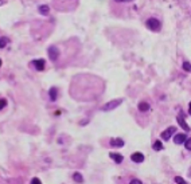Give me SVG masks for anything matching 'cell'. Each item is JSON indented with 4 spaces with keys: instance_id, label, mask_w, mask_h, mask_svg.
<instances>
[{
    "instance_id": "obj_18",
    "label": "cell",
    "mask_w": 191,
    "mask_h": 184,
    "mask_svg": "<svg viewBox=\"0 0 191 184\" xmlns=\"http://www.w3.org/2000/svg\"><path fill=\"white\" fill-rule=\"evenodd\" d=\"M175 183H180V184H186L187 182H186V180H184V179H182V177H180V176H176V177H175Z\"/></svg>"
},
{
    "instance_id": "obj_1",
    "label": "cell",
    "mask_w": 191,
    "mask_h": 184,
    "mask_svg": "<svg viewBox=\"0 0 191 184\" xmlns=\"http://www.w3.org/2000/svg\"><path fill=\"white\" fill-rule=\"evenodd\" d=\"M145 24H147V27H148L149 30H152V31H159L162 28V24H160V22H159L158 19H155V18H151V19H148L145 22Z\"/></svg>"
},
{
    "instance_id": "obj_8",
    "label": "cell",
    "mask_w": 191,
    "mask_h": 184,
    "mask_svg": "<svg viewBox=\"0 0 191 184\" xmlns=\"http://www.w3.org/2000/svg\"><path fill=\"white\" fill-rule=\"evenodd\" d=\"M131 159H132V161H135V163H142L144 160V155L140 153V152H135Z\"/></svg>"
},
{
    "instance_id": "obj_17",
    "label": "cell",
    "mask_w": 191,
    "mask_h": 184,
    "mask_svg": "<svg viewBox=\"0 0 191 184\" xmlns=\"http://www.w3.org/2000/svg\"><path fill=\"white\" fill-rule=\"evenodd\" d=\"M7 43H8V39L3 36L2 40H0V47H2V49H3V47H5V45H7Z\"/></svg>"
},
{
    "instance_id": "obj_22",
    "label": "cell",
    "mask_w": 191,
    "mask_h": 184,
    "mask_svg": "<svg viewBox=\"0 0 191 184\" xmlns=\"http://www.w3.org/2000/svg\"><path fill=\"white\" fill-rule=\"evenodd\" d=\"M131 183H133V184H142V180H137V179H133V180H131Z\"/></svg>"
},
{
    "instance_id": "obj_13",
    "label": "cell",
    "mask_w": 191,
    "mask_h": 184,
    "mask_svg": "<svg viewBox=\"0 0 191 184\" xmlns=\"http://www.w3.org/2000/svg\"><path fill=\"white\" fill-rule=\"evenodd\" d=\"M38 11H39V14H42V15H49L50 8H49V5H39Z\"/></svg>"
},
{
    "instance_id": "obj_12",
    "label": "cell",
    "mask_w": 191,
    "mask_h": 184,
    "mask_svg": "<svg viewBox=\"0 0 191 184\" xmlns=\"http://www.w3.org/2000/svg\"><path fill=\"white\" fill-rule=\"evenodd\" d=\"M57 97H58V90L55 89V87H51V89H50V99H51V101H55Z\"/></svg>"
},
{
    "instance_id": "obj_15",
    "label": "cell",
    "mask_w": 191,
    "mask_h": 184,
    "mask_svg": "<svg viewBox=\"0 0 191 184\" xmlns=\"http://www.w3.org/2000/svg\"><path fill=\"white\" fill-rule=\"evenodd\" d=\"M73 179L76 180V182H78V183H82L84 182V179H82V176H81V173H78V172H76L73 175Z\"/></svg>"
},
{
    "instance_id": "obj_4",
    "label": "cell",
    "mask_w": 191,
    "mask_h": 184,
    "mask_svg": "<svg viewBox=\"0 0 191 184\" xmlns=\"http://www.w3.org/2000/svg\"><path fill=\"white\" fill-rule=\"evenodd\" d=\"M178 122H179V125L182 126V129H184L186 132H190V130H191L190 126L187 125V122H186V120H184V116H183V113H182V112L178 114Z\"/></svg>"
},
{
    "instance_id": "obj_2",
    "label": "cell",
    "mask_w": 191,
    "mask_h": 184,
    "mask_svg": "<svg viewBox=\"0 0 191 184\" xmlns=\"http://www.w3.org/2000/svg\"><path fill=\"white\" fill-rule=\"evenodd\" d=\"M123 104V99H113V101H109L102 106V110L104 112H109V110H113L118 106V105Z\"/></svg>"
},
{
    "instance_id": "obj_5",
    "label": "cell",
    "mask_w": 191,
    "mask_h": 184,
    "mask_svg": "<svg viewBox=\"0 0 191 184\" xmlns=\"http://www.w3.org/2000/svg\"><path fill=\"white\" fill-rule=\"evenodd\" d=\"M31 65H32L38 71H43L45 70V66H46V62H45V59H36V61L31 62Z\"/></svg>"
},
{
    "instance_id": "obj_23",
    "label": "cell",
    "mask_w": 191,
    "mask_h": 184,
    "mask_svg": "<svg viewBox=\"0 0 191 184\" xmlns=\"http://www.w3.org/2000/svg\"><path fill=\"white\" fill-rule=\"evenodd\" d=\"M114 2H117V3H127V2H131V0H114Z\"/></svg>"
},
{
    "instance_id": "obj_14",
    "label": "cell",
    "mask_w": 191,
    "mask_h": 184,
    "mask_svg": "<svg viewBox=\"0 0 191 184\" xmlns=\"http://www.w3.org/2000/svg\"><path fill=\"white\" fill-rule=\"evenodd\" d=\"M153 149H155V151H162V149H163V142L155 141V142H153Z\"/></svg>"
},
{
    "instance_id": "obj_10",
    "label": "cell",
    "mask_w": 191,
    "mask_h": 184,
    "mask_svg": "<svg viewBox=\"0 0 191 184\" xmlns=\"http://www.w3.org/2000/svg\"><path fill=\"white\" fill-rule=\"evenodd\" d=\"M111 145L112 146H117V148H121V146H124V141L121 139H112L111 140Z\"/></svg>"
},
{
    "instance_id": "obj_6",
    "label": "cell",
    "mask_w": 191,
    "mask_h": 184,
    "mask_svg": "<svg viewBox=\"0 0 191 184\" xmlns=\"http://www.w3.org/2000/svg\"><path fill=\"white\" fill-rule=\"evenodd\" d=\"M49 57L51 61H55V59H58L59 57V50L58 47H55V46H51V47H49Z\"/></svg>"
},
{
    "instance_id": "obj_20",
    "label": "cell",
    "mask_w": 191,
    "mask_h": 184,
    "mask_svg": "<svg viewBox=\"0 0 191 184\" xmlns=\"http://www.w3.org/2000/svg\"><path fill=\"white\" fill-rule=\"evenodd\" d=\"M5 105H7V101H5L4 98H2V105H0V108L4 109V108H5Z\"/></svg>"
},
{
    "instance_id": "obj_9",
    "label": "cell",
    "mask_w": 191,
    "mask_h": 184,
    "mask_svg": "<svg viewBox=\"0 0 191 184\" xmlns=\"http://www.w3.org/2000/svg\"><path fill=\"white\" fill-rule=\"evenodd\" d=\"M109 157H111V159H113V160H114L117 164L123 163V160H124V157H123V156H121L120 153H114V152H112V153H109Z\"/></svg>"
},
{
    "instance_id": "obj_7",
    "label": "cell",
    "mask_w": 191,
    "mask_h": 184,
    "mask_svg": "<svg viewBox=\"0 0 191 184\" xmlns=\"http://www.w3.org/2000/svg\"><path fill=\"white\" fill-rule=\"evenodd\" d=\"M186 141H187V136L184 135V133H178V135H175V137H174L175 144H184Z\"/></svg>"
},
{
    "instance_id": "obj_11",
    "label": "cell",
    "mask_w": 191,
    "mask_h": 184,
    "mask_svg": "<svg viewBox=\"0 0 191 184\" xmlns=\"http://www.w3.org/2000/svg\"><path fill=\"white\" fill-rule=\"evenodd\" d=\"M137 109H139L140 112H148L149 110V104H147V102H140V104L137 105Z\"/></svg>"
},
{
    "instance_id": "obj_19",
    "label": "cell",
    "mask_w": 191,
    "mask_h": 184,
    "mask_svg": "<svg viewBox=\"0 0 191 184\" xmlns=\"http://www.w3.org/2000/svg\"><path fill=\"white\" fill-rule=\"evenodd\" d=\"M184 146H186L189 151H191V139H187V141L184 142Z\"/></svg>"
},
{
    "instance_id": "obj_21",
    "label": "cell",
    "mask_w": 191,
    "mask_h": 184,
    "mask_svg": "<svg viewBox=\"0 0 191 184\" xmlns=\"http://www.w3.org/2000/svg\"><path fill=\"white\" fill-rule=\"evenodd\" d=\"M31 183H32V184H34V183L39 184V183H40V180L38 179V177H34V179H31Z\"/></svg>"
},
{
    "instance_id": "obj_24",
    "label": "cell",
    "mask_w": 191,
    "mask_h": 184,
    "mask_svg": "<svg viewBox=\"0 0 191 184\" xmlns=\"http://www.w3.org/2000/svg\"><path fill=\"white\" fill-rule=\"evenodd\" d=\"M189 113L191 114V102H190V105H189Z\"/></svg>"
},
{
    "instance_id": "obj_16",
    "label": "cell",
    "mask_w": 191,
    "mask_h": 184,
    "mask_svg": "<svg viewBox=\"0 0 191 184\" xmlns=\"http://www.w3.org/2000/svg\"><path fill=\"white\" fill-rule=\"evenodd\" d=\"M183 70L191 73V63H190V62H184V63H183Z\"/></svg>"
},
{
    "instance_id": "obj_3",
    "label": "cell",
    "mask_w": 191,
    "mask_h": 184,
    "mask_svg": "<svg viewBox=\"0 0 191 184\" xmlns=\"http://www.w3.org/2000/svg\"><path fill=\"white\" fill-rule=\"evenodd\" d=\"M175 132H176V128H175V126H168L167 129H165L164 132L162 133V139L167 141V140H170V139H171V136L174 135Z\"/></svg>"
}]
</instances>
